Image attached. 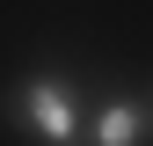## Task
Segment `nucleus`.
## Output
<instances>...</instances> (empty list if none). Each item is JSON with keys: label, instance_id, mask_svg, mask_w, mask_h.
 I'll use <instances>...</instances> for the list:
<instances>
[{"label": "nucleus", "instance_id": "1", "mask_svg": "<svg viewBox=\"0 0 153 146\" xmlns=\"http://www.w3.org/2000/svg\"><path fill=\"white\" fill-rule=\"evenodd\" d=\"M29 117H36V132H44L51 146H73V132H80V124H73V95H66V88L59 80H29Z\"/></svg>", "mask_w": 153, "mask_h": 146}, {"label": "nucleus", "instance_id": "2", "mask_svg": "<svg viewBox=\"0 0 153 146\" xmlns=\"http://www.w3.org/2000/svg\"><path fill=\"white\" fill-rule=\"evenodd\" d=\"M95 146H139V110L131 102H109L95 117Z\"/></svg>", "mask_w": 153, "mask_h": 146}]
</instances>
